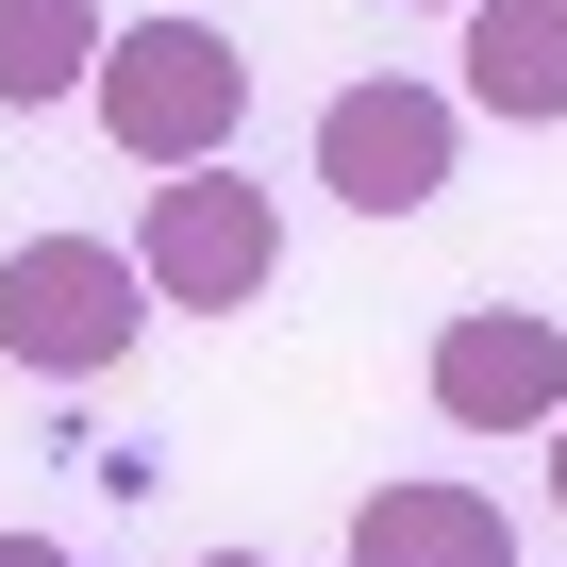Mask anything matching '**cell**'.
I'll list each match as a JSON object with an SVG mask.
<instances>
[{"instance_id": "1", "label": "cell", "mask_w": 567, "mask_h": 567, "mask_svg": "<svg viewBox=\"0 0 567 567\" xmlns=\"http://www.w3.org/2000/svg\"><path fill=\"white\" fill-rule=\"evenodd\" d=\"M84 101H101V134H117L134 167H217L234 117H250V51H234L217 18H134V34L84 68Z\"/></svg>"}, {"instance_id": "2", "label": "cell", "mask_w": 567, "mask_h": 567, "mask_svg": "<svg viewBox=\"0 0 567 567\" xmlns=\"http://www.w3.org/2000/svg\"><path fill=\"white\" fill-rule=\"evenodd\" d=\"M267 267H284V200H267L234 151L151 184V234H134V284H151V301H184V318H250Z\"/></svg>"}, {"instance_id": "3", "label": "cell", "mask_w": 567, "mask_h": 567, "mask_svg": "<svg viewBox=\"0 0 567 567\" xmlns=\"http://www.w3.org/2000/svg\"><path fill=\"white\" fill-rule=\"evenodd\" d=\"M134 318H151L134 250H101V234H34V250H0V351H18L34 384H101V368L134 351Z\"/></svg>"}, {"instance_id": "4", "label": "cell", "mask_w": 567, "mask_h": 567, "mask_svg": "<svg viewBox=\"0 0 567 567\" xmlns=\"http://www.w3.org/2000/svg\"><path fill=\"white\" fill-rule=\"evenodd\" d=\"M318 184H334L351 217H417V200L451 184V101H434V84H334V101H318Z\"/></svg>"}, {"instance_id": "5", "label": "cell", "mask_w": 567, "mask_h": 567, "mask_svg": "<svg viewBox=\"0 0 567 567\" xmlns=\"http://www.w3.org/2000/svg\"><path fill=\"white\" fill-rule=\"evenodd\" d=\"M434 417L451 434H550L567 417V318H534V301L451 318L434 334Z\"/></svg>"}, {"instance_id": "6", "label": "cell", "mask_w": 567, "mask_h": 567, "mask_svg": "<svg viewBox=\"0 0 567 567\" xmlns=\"http://www.w3.org/2000/svg\"><path fill=\"white\" fill-rule=\"evenodd\" d=\"M351 567H517L484 484H368L351 501Z\"/></svg>"}, {"instance_id": "7", "label": "cell", "mask_w": 567, "mask_h": 567, "mask_svg": "<svg viewBox=\"0 0 567 567\" xmlns=\"http://www.w3.org/2000/svg\"><path fill=\"white\" fill-rule=\"evenodd\" d=\"M467 101L484 117H567V0H467Z\"/></svg>"}, {"instance_id": "8", "label": "cell", "mask_w": 567, "mask_h": 567, "mask_svg": "<svg viewBox=\"0 0 567 567\" xmlns=\"http://www.w3.org/2000/svg\"><path fill=\"white\" fill-rule=\"evenodd\" d=\"M101 0H0V101H84Z\"/></svg>"}, {"instance_id": "9", "label": "cell", "mask_w": 567, "mask_h": 567, "mask_svg": "<svg viewBox=\"0 0 567 567\" xmlns=\"http://www.w3.org/2000/svg\"><path fill=\"white\" fill-rule=\"evenodd\" d=\"M0 567H84V550H51V534H0Z\"/></svg>"}, {"instance_id": "10", "label": "cell", "mask_w": 567, "mask_h": 567, "mask_svg": "<svg viewBox=\"0 0 567 567\" xmlns=\"http://www.w3.org/2000/svg\"><path fill=\"white\" fill-rule=\"evenodd\" d=\"M550 517H567V417H550Z\"/></svg>"}, {"instance_id": "11", "label": "cell", "mask_w": 567, "mask_h": 567, "mask_svg": "<svg viewBox=\"0 0 567 567\" xmlns=\"http://www.w3.org/2000/svg\"><path fill=\"white\" fill-rule=\"evenodd\" d=\"M200 567H267V550H200Z\"/></svg>"}, {"instance_id": "12", "label": "cell", "mask_w": 567, "mask_h": 567, "mask_svg": "<svg viewBox=\"0 0 567 567\" xmlns=\"http://www.w3.org/2000/svg\"><path fill=\"white\" fill-rule=\"evenodd\" d=\"M451 18H467V0H451Z\"/></svg>"}]
</instances>
